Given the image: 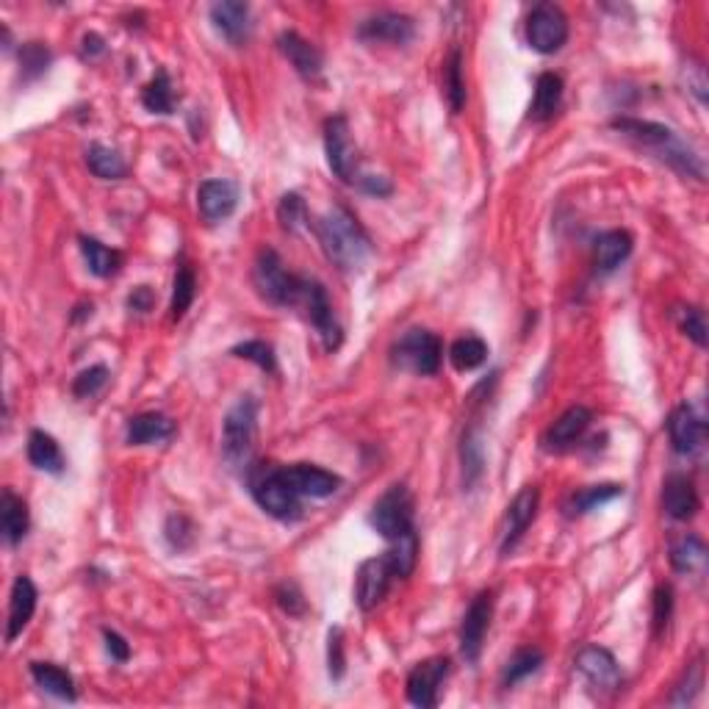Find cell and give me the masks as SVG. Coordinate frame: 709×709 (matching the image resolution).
<instances>
[{"instance_id":"cell-1","label":"cell","mask_w":709,"mask_h":709,"mask_svg":"<svg viewBox=\"0 0 709 709\" xmlns=\"http://www.w3.org/2000/svg\"><path fill=\"white\" fill-rule=\"evenodd\" d=\"M613 131L624 133L626 139H632L635 145H640L643 150L654 153V158L665 161L668 167L676 169L679 175L685 178H696L704 181L707 178V167H704V158L698 156L693 147L687 145L685 139L671 128H665L660 122L649 120H635V117H618L613 120Z\"/></svg>"},{"instance_id":"cell-2","label":"cell","mask_w":709,"mask_h":709,"mask_svg":"<svg viewBox=\"0 0 709 709\" xmlns=\"http://www.w3.org/2000/svg\"><path fill=\"white\" fill-rule=\"evenodd\" d=\"M316 236L322 250L330 258V264H336L341 272H355L366 264V258L372 253V241L369 233L361 228V222L349 214L347 208H330L325 217L316 219Z\"/></svg>"},{"instance_id":"cell-3","label":"cell","mask_w":709,"mask_h":709,"mask_svg":"<svg viewBox=\"0 0 709 709\" xmlns=\"http://www.w3.org/2000/svg\"><path fill=\"white\" fill-rule=\"evenodd\" d=\"M250 493L258 507L277 521H297L302 516L300 493L291 488L283 466L258 463L250 469Z\"/></svg>"},{"instance_id":"cell-4","label":"cell","mask_w":709,"mask_h":709,"mask_svg":"<svg viewBox=\"0 0 709 709\" xmlns=\"http://www.w3.org/2000/svg\"><path fill=\"white\" fill-rule=\"evenodd\" d=\"M253 280L258 294L272 305L280 308H297L302 300V291H305V277L291 275L289 269L283 266L280 255L275 250H261L255 258Z\"/></svg>"},{"instance_id":"cell-5","label":"cell","mask_w":709,"mask_h":709,"mask_svg":"<svg viewBox=\"0 0 709 709\" xmlns=\"http://www.w3.org/2000/svg\"><path fill=\"white\" fill-rule=\"evenodd\" d=\"M258 433V402L253 397H241L222 421V455L233 469L250 463Z\"/></svg>"},{"instance_id":"cell-6","label":"cell","mask_w":709,"mask_h":709,"mask_svg":"<svg viewBox=\"0 0 709 709\" xmlns=\"http://www.w3.org/2000/svg\"><path fill=\"white\" fill-rule=\"evenodd\" d=\"M441 355H444L441 338L430 333V330H421V327L408 330L391 349V361L397 363L399 369H408V372L421 374V377H430V374L438 372Z\"/></svg>"},{"instance_id":"cell-7","label":"cell","mask_w":709,"mask_h":709,"mask_svg":"<svg viewBox=\"0 0 709 709\" xmlns=\"http://www.w3.org/2000/svg\"><path fill=\"white\" fill-rule=\"evenodd\" d=\"M372 524L385 541H397L402 535H408L413 527V496L405 485H391L388 491L374 502L369 513Z\"/></svg>"},{"instance_id":"cell-8","label":"cell","mask_w":709,"mask_h":709,"mask_svg":"<svg viewBox=\"0 0 709 709\" xmlns=\"http://www.w3.org/2000/svg\"><path fill=\"white\" fill-rule=\"evenodd\" d=\"M529 48L552 56L568 42V17L557 3H538L527 17Z\"/></svg>"},{"instance_id":"cell-9","label":"cell","mask_w":709,"mask_h":709,"mask_svg":"<svg viewBox=\"0 0 709 709\" xmlns=\"http://www.w3.org/2000/svg\"><path fill=\"white\" fill-rule=\"evenodd\" d=\"M325 153L338 181H358V150L352 145V133L344 114H336L325 122Z\"/></svg>"},{"instance_id":"cell-10","label":"cell","mask_w":709,"mask_h":709,"mask_svg":"<svg viewBox=\"0 0 709 709\" xmlns=\"http://www.w3.org/2000/svg\"><path fill=\"white\" fill-rule=\"evenodd\" d=\"M297 308H302L305 316L311 319V325L316 327L327 352H336L341 347V341H344V330L336 322V313H333V305L327 300L325 286L305 277V291H302V300Z\"/></svg>"},{"instance_id":"cell-11","label":"cell","mask_w":709,"mask_h":709,"mask_svg":"<svg viewBox=\"0 0 709 709\" xmlns=\"http://www.w3.org/2000/svg\"><path fill=\"white\" fill-rule=\"evenodd\" d=\"M394 577L397 574L391 568L388 554L363 560L361 568H358V577H355V604L361 607L363 613H372L374 607L388 596Z\"/></svg>"},{"instance_id":"cell-12","label":"cell","mask_w":709,"mask_h":709,"mask_svg":"<svg viewBox=\"0 0 709 709\" xmlns=\"http://www.w3.org/2000/svg\"><path fill=\"white\" fill-rule=\"evenodd\" d=\"M493 618V593L491 590H482L474 596V601L469 604V610L463 615V624H460V654L466 657V662H477L485 646V635H488V626Z\"/></svg>"},{"instance_id":"cell-13","label":"cell","mask_w":709,"mask_h":709,"mask_svg":"<svg viewBox=\"0 0 709 709\" xmlns=\"http://www.w3.org/2000/svg\"><path fill=\"white\" fill-rule=\"evenodd\" d=\"M449 665L452 662L446 660V657H433V660L419 662L408 673V701L413 707H438V693H441V685L449 676Z\"/></svg>"},{"instance_id":"cell-14","label":"cell","mask_w":709,"mask_h":709,"mask_svg":"<svg viewBox=\"0 0 709 709\" xmlns=\"http://www.w3.org/2000/svg\"><path fill=\"white\" fill-rule=\"evenodd\" d=\"M413 34L416 23L402 12H377L358 25V39L372 45H408Z\"/></svg>"},{"instance_id":"cell-15","label":"cell","mask_w":709,"mask_h":709,"mask_svg":"<svg viewBox=\"0 0 709 709\" xmlns=\"http://www.w3.org/2000/svg\"><path fill=\"white\" fill-rule=\"evenodd\" d=\"M668 435L679 455L693 457L707 444V421L693 405H679L668 419Z\"/></svg>"},{"instance_id":"cell-16","label":"cell","mask_w":709,"mask_h":709,"mask_svg":"<svg viewBox=\"0 0 709 709\" xmlns=\"http://www.w3.org/2000/svg\"><path fill=\"white\" fill-rule=\"evenodd\" d=\"M538 507H541V491H538L535 485H527V488H521V491L513 496V502L507 505L505 532H502V557L513 552L518 541L524 538L529 524L538 516Z\"/></svg>"},{"instance_id":"cell-17","label":"cell","mask_w":709,"mask_h":709,"mask_svg":"<svg viewBox=\"0 0 709 709\" xmlns=\"http://www.w3.org/2000/svg\"><path fill=\"white\" fill-rule=\"evenodd\" d=\"M239 205V186L228 178H214V181L200 183L197 189V208H200V217L208 225H217L222 219L233 217Z\"/></svg>"},{"instance_id":"cell-18","label":"cell","mask_w":709,"mask_h":709,"mask_svg":"<svg viewBox=\"0 0 709 709\" xmlns=\"http://www.w3.org/2000/svg\"><path fill=\"white\" fill-rule=\"evenodd\" d=\"M577 671L588 679V685L601 693H613L621 685V668L607 649L588 646L577 654Z\"/></svg>"},{"instance_id":"cell-19","label":"cell","mask_w":709,"mask_h":709,"mask_svg":"<svg viewBox=\"0 0 709 709\" xmlns=\"http://www.w3.org/2000/svg\"><path fill=\"white\" fill-rule=\"evenodd\" d=\"M277 48L305 81H319V75L325 70V59H322V50L316 48L313 42L302 39L297 31H283L277 37Z\"/></svg>"},{"instance_id":"cell-20","label":"cell","mask_w":709,"mask_h":709,"mask_svg":"<svg viewBox=\"0 0 709 709\" xmlns=\"http://www.w3.org/2000/svg\"><path fill=\"white\" fill-rule=\"evenodd\" d=\"M286 477H289L291 488L300 493L302 499H327L338 491L341 477L333 471L319 469L311 463H294V466H283Z\"/></svg>"},{"instance_id":"cell-21","label":"cell","mask_w":709,"mask_h":709,"mask_svg":"<svg viewBox=\"0 0 709 709\" xmlns=\"http://www.w3.org/2000/svg\"><path fill=\"white\" fill-rule=\"evenodd\" d=\"M662 505H665V513H668L673 521H690V518H696L701 499H698L693 480L685 477V474H671V477L665 480V488H662Z\"/></svg>"},{"instance_id":"cell-22","label":"cell","mask_w":709,"mask_h":709,"mask_svg":"<svg viewBox=\"0 0 709 709\" xmlns=\"http://www.w3.org/2000/svg\"><path fill=\"white\" fill-rule=\"evenodd\" d=\"M211 23L230 45H241L250 37V6L241 0H222L211 6Z\"/></svg>"},{"instance_id":"cell-23","label":"cell","mask_w":709,"mask_h":709,"mask_svg":"<svg viewBox=\"0 0 709 709\" xmlns=\"http://www.w3.org/2000/svg\"><path fill=\"white\" fill-rule=\"evenodd\" d=\"M37 585L31 582V577H17L12 585V599H9V629H6V640L12 643L14 637L23 635V629L28 621L37 613Z\"/></svg>"},{"instance_id":"cell-24","label":"cell","mask_w":709,"mask_h":709,"mask_svg":"<svg viewBox=\"0 0 709 709\" xmlns=\"http://www.w3.org/2000/svg\"><path fill=\"white\" fill-rule=\"evenodd\" d=\"M590 421H593V413L585 405H574V408L565 410L563 416L549 427L543 444L549 446V449H568V446H574L582 435L588 433Z\"/></svg>"},{"instance_id":"cell-25","label":"cell","mask_w":709,"mask_h":709,"mask_svg":"<svg viewBox=\"0 0 709 709\" xmlns=\"http://www.w3.org/2000/svg\"><path fill=\"white\" fill-rule=\"evenodd\" d=\"M175 421L167 419L164 413H139L131 416L125 424V438L131 446H150L169 441L175 435Z\"/></svg>"},{"instance_id":"cell-26","label":"cell","mask_w":709,"mask_h":709,"mask_svg":"<svg viewBox=\"0 0 709 709\" xmlns=\"http://www.w3.org/2000/svg\"><path fill=\"white\" fill-rule=\"evenodd\" d=\"M0 527H3V538L9 546H17L28 535L31 518H28V505L14 491H3L0 496Z\"/></svg>"},{"instance_id":"cell-27","label":"cell","mask_w":709,"mask_h":709,"mask_svg":"<svg viewBox=\"0 0 709 709\" xmlns=\"http://www.w3.org/2000/svg\"><path fill=\"white\" fill-rule=\"evenodd\" d=\"M632 247H635V241H632V236L626 230H607L596 241V269H599L601 275L615 272L632 255Z\"/></svg>"},{"instance_id":"cell-28","label":"cell","mask_w":709,"mask_h":709,"mask_svg":"<svg viewBox=\"0 0 709 709\" xmlns=\"http://www.w3.org/2000/svg\"><path fill=\"white\" fill-rule=\"evenodd\" d=\"M31 679L42 693L61 698V701H75V696H78L73 676L59 665H53V662H31Z\"/></svg>"},{"instance_id":"cell-29","label":"cell","mask_w":709,"mask_h":709,"mask_svg":"<svg viewBox=\"0 0 709 709\" xmlns=\"http://www.w3.org/2000/svg\"><path fill=\"white\" fill-rule=\"evenodd\" d=\"M560 103H563V78L557 73L538 75L535 97H532V106H529V120H549V117H554V111L560 109Z\"/></svg>"},{"instance_id":"cell-30","label":"cell","mask_w":709,"mask_h":709,"mask_svg":"<svg viewBox=\"0 0 709 709\" xmlns=\"http://www.w3.org/2000/svg\"><path fill=\"white\" fill-rule=\"evenodd\" d=\"M28 460L34 469L48 471V474L64 471V455H61L59 441L45 430H31L28 435Z\"/></svg>"},{"instance_id":"cell-31","label":"cell","mask_w":709,"mask_h":709,"mask_svg":"<svg viewBox=\"0 0 709 709\" xmlns=\"http://www.w3.org/2000/svg\"><path fill=\"white\" fill-rule=\"evenodd\" d=\"M671 565L676 574H704L707 571V546L698 535H685L671 546Z\"/></svg>"},{"instance_id":"cell-32","label":"cell","mask_w":709,"mask_h":709,"mask_svg":"<svg viewBox=\"0 0 709 709\" xmlns=\"http://www.w3.org/2000/svg\"><path fill=\"white\" fill-rule=\"evenodd\" d=\"M618 496H624V485H615V482H607V485H590V488L574 493V496L565 502V516L568 518L588 516V513L599 510L601 505L613 502V499H618Z\"/></svg>"},{"instance_id":"cell-33","label":"cell","mask_w":709,"mask_h":709,"mask_svg":"<svg viewBox=\"0 0 709 709\" xmlns=\"http://www.w3.org/2000/svg\"><path fill=\"white\" fill-rule=\"evenodd\" d=\"M86 164H89V172H92L95 178H100V181H122V178L128 175L125 158H122L114 147L100 145V142L89 145V150H86Z\"/></svg>"},{"instance_id":"cell-34","label":"cell","mask_w":709,"mask_h":709,"mask_svg":"<svg viewBox=\"0 0 709 709\" xmlns=\"http://www.w3.org/2000/svg\"><path fill=\"white\" fill-rule=\"evenodd\" d=\"M81 253H84L86 269L95 277H103V280H106V277H114L120 272L122 255L117 253V250L106 247L103 241L81 236Z\"/></svg>"},{"instance_id":"cell-35","label":"cell","mask_w":709,"mask_h":709,"mask_svg":"<svg viewBox=\"0 0 709 709\" xmlns=\"http://www.w3.org/2000/svg\"><path fill=\"white\" fill-rule=\"evenodd\" d=\"M460 463H463V485L471 488L482 477L485 469V449H482V435L477 427H469L460 441Z\"/></svg>"},{"instance_id":"cell-36","label":"cell","mask_w":709,"mask_h":709,"mask_svg":"<svg viewBox=\"0 0 709 709\" xmlns=\"http://www.w3.org/2000/svg\"><path fill=\"white\" fill-rule=\"evenodd\" d=\"M194 294H197V277L189 264L178 266L175 272V283H172V302H169V319L181 322L186 311L192 308Z\"/></svg>"},{"instance_id":"cell-37","label":"cell","mask_w":709,"mask_h":709,"mask_svg":"<svg viewBox=\"0 0 709 709\" xmlns=\"http://www.w3.org/2000/svg\"><path fill=\"white\" fill-rule=\"evenodd\" d=\"M444 95L452 114H460L466 106V78H463V53L452 50L444 64Z\"/></svg>"},{"instance_id":"cell-38","label":"cell","mask_w":709,"mask_h":709,"mask_svg":"<svg viewBox=\"0 0 709 709\" xmlns=\"http://www.w3.org/2000/svg\"><path fill=\"white\" fill-rule=\"evenodd\" d=\"M449 361H452L457 372H474L488 361V344L477 336L457 338L452 349H449Z\"/></svg>"},{"instance_id":"cell-39","label":"cell","mask_w":709,"mask_h":709,"mask_svg":"<svg viewBox=\"0 0 709 709\" xmlns=\"http://www.w3.org/2000/svg\"><path fill=\"white\" fill-rule=\"evenodd\" d=\"M394 546L388 549V560H391V568L399 579H408L413 571H416V563H419V535L416 529H410L408 535H402L397 541H391Z\"/></svg>"},{"instance_id":"cell-40","label":"cell","mask_w":709,"mask_h":709,"mask_svg":"<svg viewBox=\"0 0 709 709\" xmlns=\"http://www.w3.org/2000/svg\"><path fill=\"white\" fill-rule=\"evenodd\" d=\"M142 103L153 114H172L175 111V92H172V81H169L167 70H158L156 78L142 89Z\"/></svg>"},{"instance_id":"cell-41","label":"cell","mask_w":709,"mask_h":709,"mask_svg":"<svg viewBox=\"0 0 709 709\" xmlns=\"http://www.w3.org/2000/svg\"><path fill=\"white\" fill-rule=\"evenodd\" d=\"M543 665V651L538 649H518L505 665V673H502V685L505 687H516L518 682H524L527 676L538 671Z\"/></svg>"},{"instance_id":"cell-42","label":"cell","mask_w":709,"mask_h":709,"mask_svg":"<svg viewBox=\"0 0 709 709\" xmlns=\"http://www.w3.org/2000/svg\"><path fill=\"white\" fill-rule=\"evenodd\" d=\"M50 61H53V53L42 42H25L20 48V73H23L25 84L48 73Z\"/></svg>"},{"instance_id":"cell-43","label":"cell","mask_w":709,"mask_h":709,"mask_svg":"<svg viewBox=\"0 0 709 709\" xmlns=\"http://www.w3.org/2000/svg\"><path fill=\"white\" fill-rule=\"evenodd\" d=\"M277 219H280V225H283V230L286 233H297L300 228H305V225H311L308 222V208H305V200H302L300 194H283L280 197V205H277Z\"/></svg>"},{"instance_id":"cell-44","label":"cell","mask_w":709,"mask_h":709,"mask_svg":"<svg viewBox=\"0 0 709 709\" xmlns=\"http://www.w3.org/2000/svg\"><path fill=\"white\" fill-rule=\"evenodd\" d=\"M701 687H704V662L696 660L690 668H687V676L679 682V687L673 690L671 704L673 707H687V704H693L698 693H701Z\"/></svg>"},{"instance_id":"cell-45","label":"cell","mask_w":709,"mask_h":709,"mask_svg":"<svg viewBox=\"0 0 709 709\" xmlns=\"http://www.w3.org/2000/svg\"><path fill=\"white\" fill-rule=\"evenodd\" d=\"M233 355L236 358H244V361H253L255 366H261L264 372H277V355L272 344L266 341H244V344H236L233 347Z\"/></svg>"},{"instance_id":"cell-46","label":"cell","mask_w":709,"mask_h":709,"mask_svg":"<svg viewBox=\"0 0 709 709\" xmlns=\"http://www.w3.org/2000/svg\"><path fill=\"white\" fill-rule=\"evenodd\" d=\"M679 327L696 347L707 349L709 338H707V316L701 308H685L682 316H679Z\"/></svg>"},{"instance_id":"cell-47","label":"cell","mask_w":709,"mask_h":709,"mask_svg":"<svg viewBox=\"0 0 709 709\" xmlns=\"http://www.w3.org/2000/svg\"><path fill=\"white\" fill-rule=\"evenodd\" d=\"M106 383H109V369H106V366H92V369H86V372L75 377L73 394L78 399H89L100 394V388Z\"/></svg>"},{"instance_id":"cell-48","label":"cell","mask_w":709,"mask_h":709,"mask_svg":"<svg viewBox=\"0 0 709 709\" xmlns=\"http://www.w3.org/2000/svg\"><path fill=\"white\" fill-rule=\"evenodd\" d=\"M327 671L333 679H341L347 671V657H344V632L341 626H333L327 635Z\"/></svg>"},{"instance_id":"cell-49","label":"cell","mask_w":709,"mask_h":709,"mask_svg":"<svg viewBox=\"0 0 709 709\" xmlns=\"http://www.w3.org/2000/svg\"><path fill=\"white\" fill-rule=\"evenodd\" d=\"M167 541L172 549L178 552H186L189 546L194 543V527L189 518L183 516H169L167 521Z\"/></svg>"},{"instance_id":"cell-50","label":"cell","mask_w":709,"mask_h":709,"mask_svg":"<svg viewBox=\"0 0 709 709\" xmlns=\"http://www.w3.org/2000/svg\"><path fill=\"white\" fill-rule=\"evenodd\" d=\"M275 599L277 604H280V610L294 615V618H300V615H305V610H308V604H305L300 588H297L294 582H283V585H277Z\"/></svg>"},{"instance_id":"cell-51","label":"cell","mask_w":709,"mask_h":709,"mask_svg":"<svg viewBox=\"0 0 709 709\" xmlns=\"http://www.w3.org/2000/svg\"><path fill=\"white\" fill-rule=\"evenodd\" d=\"M673 613V590L668 585H657L654 590V632L662 635Z\"/></svg>"},{"instance_id":"cell-52","label":"cell","mask_w":709,"mask_h":709,"mask_svg":"<svg viewBox=\"0 0 709 709\" xmlns=\"http://www.w3.org/2000/svg\"><path fill=\"white\" fill-rule=\"evenodd\" d=\"M103 640H106V651H109L114 662H125L128 657H131V646H128V640H125L122 635H117L114 629H106V632H103Z\"/></svg>"},{"instance_id":"cell-53","label":"cell","mask_w":709,"mask_h":709,"mask_svg":"<svg viewBox=\"0 0 709 709\" xmlns=\"http://www.w3.org/2000/svg\"><path fill=\"white\" fill-rule=\"evenodd\" d=\"M128 308H131V311H139V313L150 311V308H153V291L147 289V286L133 289V294L128 297Z\"/></svg>"},{"instance_id":"cell-54","label":"cell","mask_w":709,"mask_h":709,"mask_svg":"<svg viewBox=\"0 0 709 709\" xmlns=\"http://www.w3.org/2000/svg\"><path fill=\"white\" fill-rule=\"evenodd\" d=\"M358 181H361V186L369 194H377V197H385V194H391V183L385 181V178H374V175H366V178H358Z\"/></svg>"},{"instance_id":"cell-55","label":"cell","mask_w":709,"mask_h":709,"mask_svg":"<svg viewBox=\"0 0 709 709\" xmlns=\"http://www.w3.org/2000/svg\"><path fill=\"white\" fill-rule=\"evenodd\" d=\"M103 53H106V42H103V37H97V34H86L84 59H97V56H103Z\"/></svg>"},{"instance_id":"cell-56","label":"cell","mask_w":709,"mask_h":709,"mask_svg":"<svg viewBox=\"0 0 709 709\" xmlns=\"http://www.w3.org/2000/svg\"><path fill=\"white\" fill-rule=\"evenodd\" d=\"M78 313H73V322H78V319H84V316H92V305H81V308H75Z\"/></svg>"}]
</instances>
